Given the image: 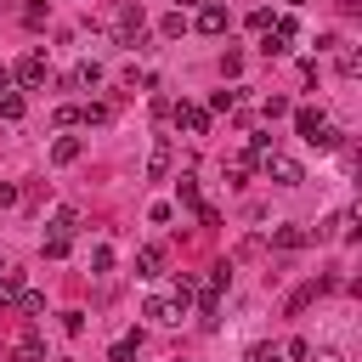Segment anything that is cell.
<instances>
[{
    "mask_svg": "<svg viewBox=\"0 0 362 362\" xmlns=\"http://www.w3.org/2000/svg\"><path fill=\"white\" fill-rule=\"evenodd\" d=\"M322 288H328V277H305V283H300V288L288 294V317H300V311H305V305H311V300H317Z\"/></svg>",
    "mask_w": 362,
    "mask_h": 362,
    "instance_id": "obj_8",
    "label": "cell"
},
{
    "mask_svg": "<svg viewBox=\"0 0 362 362\" xmlns=\"http://www.w3.org/2000/svg\"><path fill=\"white\" fill-rule=\"evenodd\" d=\"M141 317H153L158 328H175V322L187 317V305H181V300H170V294H153V300L141 305Z\"/></svg>",
    "mask_w": 362,
    "mask_h": 362,
    "instance_id": "obj_5",
    "label": "cell"
},
{
    "mask_svg": "<svg viewBox=\"0 0 362 362\" xmlns=\"http://www.w3.org/2000/svg\"><path fill=\"white\" fill-rule=\"evenodd\" d=\"M288 6H305V0H288Z\"/></svg>",
    "mask_w": 362,
    "mask_h": 362,
    "instance_id": "obj_37",
    "label": "cell"
},
{
    "mask_svg": "<svg viewBox=\"0 0 362 362\" xmlns=\"http://www.w3.org/2000/svg\"><path fill=\"white\" fill-rule=\"evenodd\" d=\"M158 34H164V40H181V34H187V17H181V11H170V17L158 23Z\"/></svg>",
    "mask_w": 362,
    "mask_h": 362,
    "instance_id": "obj_21",
    "label": "cell"
},
{
    "mask_svg": "<svg viewBox=\"0 0 362 362\" xmlns=\"http://www.w3.org/2000/svg\"><path fill=\"white\" fill-rule=\"evenodd\" d=\"M45 255H51V260H62V255H68V238H62V232H51V238H45Z\"/></svg>",
    "mask_w": 362,
    "mask_h": 362,
    "instance_id": "obj_30",
    "label": "cell"
},
{
    "mask_svg": "<svg viewBox=\"0 0 362 362\" xmlns=\"http://www.w3.org/2000/svg\"><path fill=\"white\" fill-rule=\"evenodd\" d=\"M175 113V124L181 130H192V136H209V107H192V102H181V107H170Z\"/></svg>",
    "mask_w": 362,
    "mask_h": 362,
    "instance_id": "obj_7",
    "label": "cell"
},
{
    "mask_svg": "<svg viewBox=\"0 0 362 362\" xmlns=\"http://www.w3.org/2000/svg\"><path fill=\"white\" fill-rule=\"evenodd\" d=\"M158 272H164V249H158V243L136 249V277H158Z\"/></svg>",
    "mask_w": 362,
    "mask_h": 362,
    "instance_id": "obj_11",
    "label": "cell"
},
{
    "mask_svg": "<svg viewBox=\"0 0 362 362\" xmlns=\"http://www.w3.org/2000/svg\"><path fill=\"white\" fill-rule=\"evenodd\" d=\"M79 124H107V107H102V102H90V107H79Z\"/></svg>",
    "mask_w": 362,
    "mask_h": 362,
    "instance_id": "obj_27",
    "label": "cell"
},
{
    "mask_svg": "<svg viewBox=\"0 0 362 362\" xmlns=\"http://www.w3.org/2000/svg\"><path fill=\"white\" fill-rule=\"evenodd\" d=\"M164 175H170V141L158 136L153 153H147V181H164Z\"/></svg>",
    "mask_w": 362,
    "mask_h": 362,
    "instance_id": "obj_10",
    "label": "cell"
},
{
    "mask_svg": "<svg viewBox=\"0 0 362 362\" xmlns=\"http://www.w3.org/2000/svg\"><path fill=\"white\" fill-rule=\"evenodd\" d=\"M141 351V334H124V339H113V351H107V362H130Z\"/></svg>",
    "mask_w": 362,
    "mask_h": 362,
    "instance_id": "obj_15",
    "label": "cell"
},
{
    "mask_svg": "<svg viewBox=\"0 0 362 362\" xmlns=\"http://www.w3.org/2000/svg\"><path fill=\"white\" fill-rule=\"evenodd\" d=\"M45 17H51V0H28V6H23V23H28V28H45Z\"/></svg>",
    "mask_w": 362,
    "mask_h": 362,
    "instance_id": "obj_18",
    "label": "cell"
},
{
    "mask_svg": "<svg viewBox=\"0 0 362 362\" xmlns=\"http://www.w3.org/2000/svg\"><path fill=\"white\" fill-rule=\"evenodd\" d=\"M79 153H85V141H79V136H57V141H51V164H74Z\"/></svg>",
    "mask_w": 362,
    "mask_h": 362,
    "instance_id": "obj_12",
    "label": "cell"
},
{
    "mask_svg": "<svg viewBox=\"0 0 362 362\" xmlns=\"http://www.w3.org/2000/svg\"><path fill=\"white\" fill-rule=\"evenodd\" d=\"M305 238H311V232H300V226H283V232H272V243H277V249H300Z\"/></svg>",
    "mask_w": 362,
    "mask_h": 362,
    "instance_id": "obj_20",
    "label": "cell"
},
{
    "mask_svg": "<svg viewBox=\"0 0 362 362\" xmlns=\"http://www.w3.org/2000/svg\"><path fill=\"white\" fill-rule=\"evenodd\" d=\"M23 113H28L23 90H0V119H23Z\"/></svg>",
    "mask_w": 362,
    "mask_h": 362,
    "instance_id": "obj_16",
    "label": "cell"
},
{
    "mask_svg": "<svg viewBox=\"0 0 362 362\" xmlns=\"http://www.w3.org/2000/svg\"><path fill=\"white\" fill-rule=\"evenodd\" d=\"M90 272H113V249H107V243L90 249Z\"/></svg>",
    "mask_w": 362,
    "mask_h": 362,
    "instance_id": "obj_26",
    "label": "cell"
},
{
    "mask_svg": "<svg viewBox=\"0 0 362 362\" xmlns=\"http://www.w3.org/2000/svg\"><path fill=\"white\" fill-rule=\"evenodd\" d=\"M232 102H238V90H215V96H209V107H215V113H226Z\"/></svg>",
    "mask_w": 362,
    "mask_h": 362,
    "instance_id": "obj_32",
    "label": "cell"
},
{
    "mask_svg": "<svg viewBox=\"0 0 362 362\" xmlns=\"http://www.w3.org/2000/svg\"><path fill=\"white\" fill-rule=\"evenodd\" d=\"M6 204H17V187H11V181H0V209H6Z\"/></svg>",
    "mask_w": 362,
    "mask_h": 362,
    "instance_id": "obj_34",
    "label": "cell"
},
{
    "mask_svg": "<svg viewBox=\"0 0 362 362\" xmlns=\"http://www.w3.org/2000/svg\"><path fill=\"white\" fill-rule=\"evenodd\" d=\"M62 85H102V68H96V62H79V68H74Z\"/></svg>",
    "mask_w": 362,
    "mask_h": 362,
    "instance_id": "obj_17",
    "label": "cell"
},
{
    "mask_svg": "<svg viewBox=\"0 0 362 362\" xmlns=\"http://www.w3.org/2000/svg\"><path fill=\"white\" fill-rule=\"evenodd\" d=\"M11 79H17V85H28V90H34V85H45V79H51V62H45V57H40V51H28V57H23V62H17V68H11Z\"/></svg>",
    "mask_w": 362,
    "mask_h": 362,
    "instance_id": "obj_6",
    "label": "cell"
},
{
    "mask_svg": "<svg viewBox=\"0 0 362 362\" xmlns=\"http://www.w3.org/2000/svg\"><path fill=\"white\" fill-rule=\"evenodd\" d=\"M68 124H79V107L68 102V107H57V130H68Z\"/></svg>",
    "mask_w": 362,
    "mask_h": 362,
    "instance_id": "obj_33",
    "label": "cell"
},
{
    "mask_svg": "<svg viewBox=\"0 0 362 362\" xmlns=\"http://www.w3.org/2000/svg\"><path fill=\"white\" fill-rule=\"evenodd\" d=\"M175 204H181V209H198V204H204V198H198V181H192V175H181V181H175Z\"/></svg>",
    "mask_w": 362,
    "mask_h": 362,
    "instance_id": "obj_14",
    "label": "cell"
},
{
    "mask_svg": "<svg viewBox=\"0 0 362 362\" xmlns=\"http://www.w3.org/2000/svg\"><path fill=\"white\" fill-rule=\"evenodd\" d=\"M221 74H226V79H238V74H243V57H238V51H226V57H221Z\"/></svg>",
    "mask_w": 362,
    "mask_h": 362,
    "instance_id": "obj_29",
    "label": "cell"
},
{
    "mask_svg": "<svg viewBox=\"0 0 362 362\" xmlns=\"http://www.w3.org/2000/svg\"><path fill=\"white\" fill-rule=\"evenodd\" d=\"M260 113H266V119H283V113H288V96H277V90H272V96L260 102Z\"/></svg>",
    "mask_w": 362,
    "mask_h": 362,
    "instance_id": "obj_25",
    "label": "cell"
},
{
    "mask_svg": "<svg viewBox=\"0 0 362 362\" xmlns=\"http://www.w3.org/2000/svg\"><path fill=\"white\" fill-rule=\"evenodd\" d=\"M74 226H79V209H57V221H51V232H62V238H74Z\"/></svg>",
    "mask_w": 362,
    "mask_h": 362,
    "instance_id": "obj_22",
    "label": "cell"
},
{
    "mask_svg": "<svg viewBox=\"0 0 362 362\" xmlns=\"http://www.w3.org/2000/svg\"><path fill=\"white\" fill-rule=\"evenodd\" d=\"M272 23H277V17H272V6H255V11H249V28H255V34H266Z\"/></svg>",
    "mask_w": 362,
    "mask_h": 362,
    "instance_id": "obj_24",
    "label": "cell"
},
{
    "mask_svg": "<svg viewBox=\"0 0 362 362\" xmlns=\"http://www.w3.org/2000/svg\"><path fill=\"white\" fill-rule=\"evenodd\" d=\"M339 74H345V79H356V74H362V51H356V45H345V51H339Z\"/></svg>",
    "mask_w": 362,
    "mask_h": 362,
    "instance_id": "obj_19",
    "label": "cell"
},
{
    "mask_svg": "<svg viewBox=\"0 0 362 362\" xmlns=\"http://www.w3.org/2000/svg\"><path fill=\"white\" fill-rule=\"evenodd\" d=\"M0 90H11V68H0Z\"/></svg>",
    "mask_w": 362,
    "mask_h": 362,
    "instance_id": "obj_36",
    "label": "cell"
},
{
    "mask_svg": "<svg viewBox=\"0 0 362 362\" xmlns=\"http://www.w3.org/2000/svg\"><path fill=\"white\" fill-rule=\"evenodd\" d=\"M62 334L79 339V334H85V311H62Z\"/></svg>",
    "mask_w": 362,
    "mask_h": 362,
    "instance_id": "obj_28",
    "label": "cell"
},
{
    "mask_svg": "<svg viewBox=\"0 0 362 362\" xmlns=\"http://www.w3.org/2000/svg\"><path fill=\"white\" fill-rule=\"evenodd\" d=\"M181 6H198V0H181Z\"/></svg>",
    "mask_w": 362,
    "mask_h": 362,
    "instance_id": "obj_38",
    "label": "cell"
},
{
    "mask_svg": "<svg viewBox=\"0 0 362 362\" xmlns=\"http://www.w3.org/2000/svg\"><path fill=\"white\" fill-rule=\"evenodd\" d=\"M317 362H345V351H317Z\"/></svg>",
    "mask_w": 362,
    "mask_h": 362,
    "instance_id": "obj_35",
    "label": "cell"
},
{
    "mask_svg": "<svg viewBox=\"0 0 362 362\" xmlns=\"http://www.w3.org/2000/svg\"><path fill=\"white\" fill-rule=\"evenodd\" d=\"M192 28H198V34H226V28H232V11H226L221 0H204L198 17H192Z\"/></svg>",
    "mask_w": 362,
    "mask_h": 362,
    "instance_id": "obj_4",
    "label": "cell"
},
{
    "mask_svg": "<svg viewBox=\"0 0 362 362\" xmlns=\"http://www.w3.org/2000/svg\"><path fill=\"white\" fill-rule=\"evenodd\" d=\"M249 362H283V351H277V345H255V351H249Z\"/></svg>",
    "mask_w": 362,
    "mask_h": 362,
    "instance_id": "obj_31",
    "label": "cell"
},
{
    "mask_svg": "<svg viewBox=\"0 0 362 362\" xmlns=\"http://www.w3.org/2000/svg\"><path fill=\"white\" fill-rule=\"evenodd\" d=\"M294 130H300V141H311V147H322V153L339 147V130H334L317 107H294Z\"/></svg>",
    "mask_w": 362,
    "mask_h": 362,
    "instance_id": "obj_1",
    "label": "cell"
},
{
    "mask_svg": "<svg viewBox=\"0 0 362 362\" xmlns=\"http://www.w3.org/2000/svg\"><path fill=\"white\" fill-rule=\"evenodd\" d=\"M11 362H45V339L40 334H17L11 339Z\"/></svg>",
    "mask_w": 362,
    "mask_h": 362,
    "instance_id": "obj_9",
    "label": "cell"
},
{
    "mask_svg": "<svg viewBox=\"0 0 362 362\" xmlns=\"http://www.w3.org/2000/svg\"><path fill=\"white\" fill-rule=\"evenodd\" d=\"M260 170H266L277 187H300V181H305V170H300L288 153H266V158H260Z\"/></svg>",
    "mask_w": 362,
    "mask_h": 362,
    "instance_id": "obj_3",
    "label": "cell"
},
{
    "mask_svg": "<svg viewBox=\"0 0 362 362\" xmlns=\"http://www.w3.org/2000/svg\"><path fill=\"white\" fill-rule=\"evenodd\" d=\"M141 28H147L141 6H136V0H124V6H119V17H113V40H119V45H136V40H141Z\"/></svg>",
    "mask_w": 362,
    "mask_h": 362,
    "instance_id": "obj_2",
    "label": "cell"
},
{
    "mask_svg": "<svg viewBox=\"0 0 362 362\" xmlns=\"http://www.w3.org/2000/svg\"><path fill=\"white\" fill-rule=\"evenodd\" d=\"M192 288H198V277H192V272H181V277H175V294H170V300H181V305H192Z\"/></svg>",
    "mask_w": 362,
    "mask_h": 362,
    "instance_id": "obj_23",
    "label": "cell"
},
{
    "mask_svg": "<svg viewBox=\"0 0 362 362\" xmlns=\"http://www.w3.org/2000/svg\"><path fill=\"white\" fill-rule=\"evenodd\" d=\"M11 300H17V311H23V317H40V311H45V294H40V288H17Z\"/></svg>",
    "mask_w": 362,
    "mask_h": 362,
    "instance_id": "obj_13",
    "label": "cell"
}]
</instances>
